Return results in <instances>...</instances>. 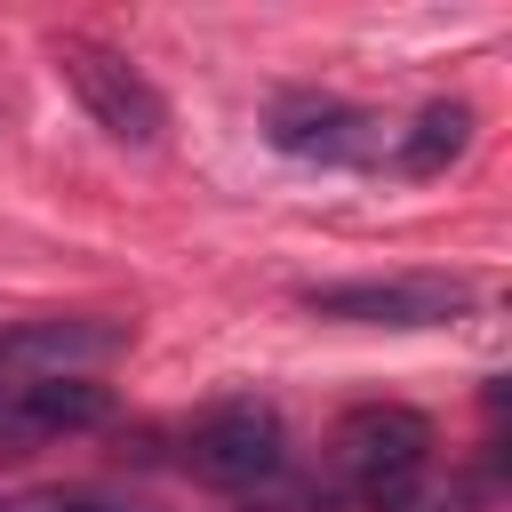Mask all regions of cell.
<instances>
[{"label": "cell", "mask_w": 512, "mask_h": 512, "mask_svg": "<svg viewBox=\"0 0 512 512\" xmlns=\"http://www.w3.org/2000/svg\"><path fill=\"white\" fill-rule=\"evenodd\" d=\"M184 456H192L200 480H216L232 496H256V488H272L288 472V424L264 400H224V408H208L192 424V448Z\"/></svg>", "instance_id": "obj_4"}, {"label": "cell", "mask_w": 512, "mask_h": 512, "mask_svg": "<svg viewBox=\"0 0 512 512\" xmlns=\"http://www.w3.org/2000/svg\"><path fill=\"white\" fill-rule=\"evenodd\" d=\"M56 72H64V88L80 96V112H88L112 144L152 152V144L168 136V96H160L120 48H104V40H56Z\"/></svg>", "instance_id": "obj_2"}, {"label": "cell", "mask_w": 512, "mask_h": 512, "mask_svg": "<svg viewBox=\"0 0 512 512\" xmlns=\"http://www.w3.org/2000/svg\"><path fill=\"white\" fill-rule=\"evenodd\" d=\"M0 512H16V504H0Z\"/></svg>", "instance_id": "obj_10"}, {"label": "cell", "mask_w": 512, "mask_h": 512, "mask_svg": "<svg viewBox=\"0 0 512 512\" xmlns=\"http://www.w3.org/2000/svg\"><path fill=\"white\" fill-rule=\"evenodd\" d=\"M464 144H472V104L440 96V104H424V112L392 136V168H400V176H440L448 160H464Z\"/></svg>", "instance_id": "obj_8"}, {"label": "cell", "mask_w": 512, "mask_h": 512, "mask_svg": "<svg viewBox=\"0 0 512 512\" xmlns=\"http://www.w3.org/2000/svg\"><path fill=\"white\" fill-rule=\"evenodd\" d=\"M104 416H112V392L96 376H24V384H0V448L72 440V432H96Z\"/></svg>", "instance_id": "obj_6"}, {"label": "cell", "mask_w": 512, "mask_h": 512, "mask_svg": "<svg viewBox=\"0 0 512 512\" xmlns=\"http://www.w3.org/2000/svg\"><path fill=\"white\" fill-rule=\"evenodd\" d=\"M328 448L368 512H424V480H432V416L424 408L360 400V408H344Z\"/></svg>", "instance_id": "obj_1"}, {"label": "cell", "mask_w": 512, "mask_h": 512, "mask_svg": "<svg viewBox=\"0 0 512 512\" xmlns=\"http://www.w3.org/2000/svg\"><path fill=\"white\" fill-rule=\"evenodd\" d=\"M264 136H272L288 160H320V168H352V160H376V152H384L376 112H360V104H344V96H320V88L272 96Z\"/></svg>", "instance_id": "obj_5"}, {"label": "cell", "mask_w": 512, "mask_h": 512, "mask_svg": "<svg viewBox=\"0 0 512 512\" xmlns=\"http://www.w3.org/2000/svg\"><path fill=\"white\" fill-rule=\"evenodd\" d=\"M464 304H472L464 272H368V280L304 288V312L344 328H448Z\"/></svg>", "instance_id": "obj_3"}, {"label": "cell", "mask_w": 512, "mask_h": 512, "mask_svg": "<svg viewBox=\"0 0 512 512\" xmlns=\"http://www.w3.org/2000/svg\"><path fill=\"white\" fill-rule=\"evenodd\" d=\"M120 344H128L120 320H96V312H48V320L8 328V336H0V360H24L32 376H88V368H104Z\"/></svg>", "instance_id": "obj_7"}, {"label": "cell", "mask_w": 512, "mask_h": 512, "mask_svg": "<svg viewBox=\"0 0 512 512\" xmlns=\"http://www.w3.org/2000/svg\"><path fill=\"white\" fill-rule=\"evenodd\" d=\"M16 512H136V504H112V496H88V488H56V496H24Z\"/></svg>", "instance_id": "obj_9"}]
</instances>
